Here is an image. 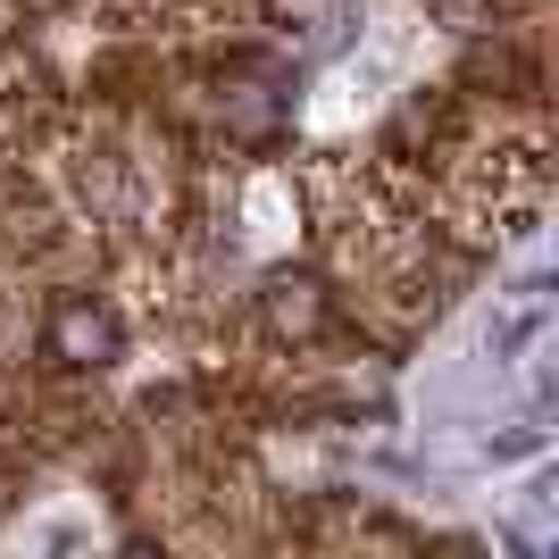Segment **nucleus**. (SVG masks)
Instances as JSON below:
<instances>
[{
    "label": "nucleus",
    "instance_id": "1",
    "mask_svg": "<svg viewBox=\"0 0 559 559\" xmlns=\"http://www.w3.org/2000/svg\"><path fill=\"white\" fill-rule=\"evenodd\" d=\"M50 343H59V350H93V359H100V350H109V326L75 309V318H59V334H50Z\"/></svg>",
    "mask_w": 559,
    "mask_h": 559
}]
</instances>
